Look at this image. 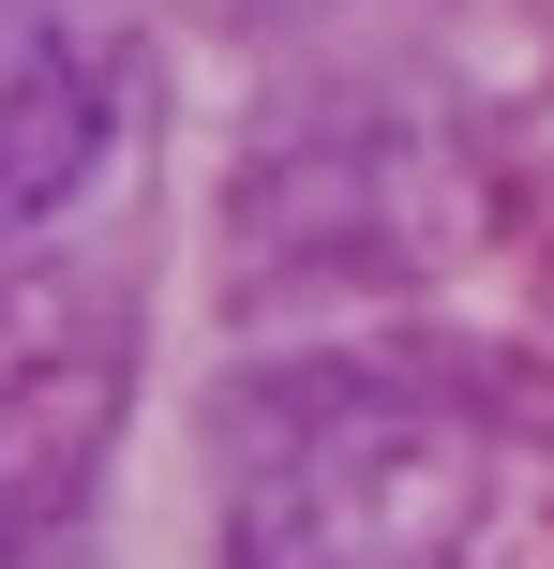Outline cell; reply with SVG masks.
I'll return each mask as SVG.
<instances>
[{"mask_svg": "<svg viewBox=\"0 0 554 569\" xmlns=\"http://www.w3.org/2000/svg\"><path fill=\"white\" fill-rule=\"evenodd\" d=\"M120 136V60L105 30L46 16V0H0V240L46 226Z\"/></svg>", "mask_w": 554, "mask_h": 569, "instance_id": "obj_1", "label": "cell"}]
</instances>
